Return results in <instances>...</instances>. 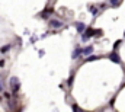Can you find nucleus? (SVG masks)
I'll return each instance as SVG.
<instances>
[{"mask_svg": "<svg viewBox=\"0 0 125 112\" xmlns=\"http://www.w3.org/2000/svg\"><path fill=\"white\" fill-rule=\"evenodd\" d=\"M92 51H93V48H92V47H87V48L82 50V54H83V55H87V54H90Z\"/></svg>", "mask_w": 125, "mask_h": 112, "instance_id": "1", "label": "nucleus"}, {"mask_svg": "<svg viewBox=\"0 0 125 112\" xmlns=\"http://www.w3.org/2000/svg\"><path fill=\"white\" fill-rule=\"evenodd\" d=\"M77 31H79V32L82 34V32L84 31V25H83V23H80V25H77Z\"/></svg>", "mask_w": 125, "mask_h": 112, "instance_id": "2", "label": "nucleus"}]
</instances>
